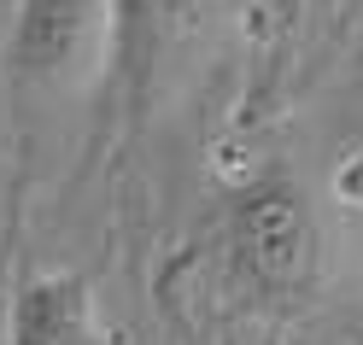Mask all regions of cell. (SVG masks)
<instances>
[{"label": "cell", "instance_id": "obj_4", "mask_svg": "<svg viewBox=\"0 0 363 345\" xmlns=\"http://www.w3.org/2000/svg\"><path fill=\"white\" fill-rule=\"evenodd\" d=\"M6 345H94V287L82 269H35L6 305Z\"/></svg>", "mask_w": 363, "mask_h": 345}, {"label": "cell", "instance_id": "obj_3", "mask_svg": "<svg viewBox=\"0 0 363 345\" xmlns=\"http://www.w3.org/2000/svg\"><path fill=\"white\" fill-rule=\"evenodd\" d=\"M188 12L194 0H100V77L111 118L123 123V141L141 135Z\"/></svg>", "mask_w": 363, "mask_h": 345}, {"label": "cell", "instance_id": "obj_2", "mask_svg": "<svg viewBox=\"0 0 363 345\" xmlns=\"http://www.w3.org/2000/svg\"><path fill=\"white\" fill-rule=\"evenodd\" d=\"M223 258L252 293L293 298L316 281L323 264V228H316L311 193L287 164H264L223 199L217 222Z\"/></svg>", "mask_w": 363, "mask_h": 345}, {"label": "cell", "instance_id": "obj_1", "mask_svg": "<svg viewBox=\"0 0 363 345\" xmlns=\"http://www.w3.org/2000/svg\"><path fill=\"white\" fill-rule=\"evenodd\" d=\"M100 59V0H18L0 77H6V129H12V199L30 181L35 152L59 129L65 100L82 88Z\"/></svg>", "mask_w": 363, "mask_h": 345}]
</instances>
